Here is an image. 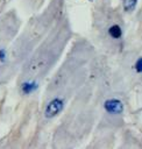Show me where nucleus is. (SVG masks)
<instances>
[{
  "label": "nucleus",
  "instance_id": "20e7f679",
  "mask_svg": "<svg viewBox=\"0 0 142 149\" xmlns=\"http://www.w3.org/2000/svg\"><path fill=\"white\" fill-rule=\"evenodd\" d=\"M108 35L109 37L114 38V40H119L122 37V29L119 24H112L108 28Z\"/></svg>",
  "mask_w": 142,
  "mask_h": 149
},
{
  "label": "nucleus",
  "instance_id": "6e6552de",
  "mask_svg": "<svg viewBox=\"0 0 142 149\" xmlns=\"http://www.w3.org/2000/svg\"><path fill=\"white\" fill-rule=\"evenodd\" d=\"M88 1H93V0H88Z\"/></svg>",
  "mask_w": 142,
  "mask_h": 149
},
{
  "label": "nucleus",
  "instance_id": "423d86ee",
  "mask_svg": "<svg viewBox=\"0 0 142 149\" xmlns=\"http://www.w3.org/2000/svg\"><path fill=\"white\" fill-rule=\"evenodd\" d=\"M134 69L137 73H142V57H139L134 64Z\"/></svg>",
  "mask_w": 142,
  "mask_h": 149
},
{
  "label": "nucleus",
  "instance_id": "39448f33",
  "mask_svg": "<svg viewBox=\"0 0 142 149\" xmlns=\"http://www.w3.org/2000/svg\"><path fill=\"white\" fill-rule=\"evenodd\" d=\"M136 3H137V0H123L122 6L126 12H132L136 7Z\"/></svg>",
  "mask_w": 142,
  "mask_h": 149
},
{
  "label": "nucleus",
  "instance_id": "0eeeda50",
  "mask_svg": "<svg viewBox=\"0 0 142 149\" xmlns=\"http://www.w3.org/2000/svg\"><path fill=\"white\" fill-rule=\"evenodd\" d=\"M6 56H7V52L5 49H0V62H5L6 61Z\"/></svg>",
  "mask_w": 142,
  "mask_h": 149
},
{
  "label": "nucleus",
  "instance_id": "f257e3e1",
  "mask_svg": "<svg viewBox=\"0 0 142 149\" xmlns=\"http://www.w3.org/2000/svg\"><path fill=\"white\" fill-rule=\"evenodd\" d=\"M63 108H64V99H62L59 97H56V98L51 99L48 102V105L45 106L44 115L48 119H52L56 115H58L63 111Z\"/></svg>",
  "mask_w": 142,
  "mask_h": 149
},
{
  "label": "nucleus",
  "instance_id": "f03ea898",
  "mask_svg": "<svg viewBox=\"0 0 142 149\" xmlns=\"http://www.w3.org/2000/svg\"><path fill=\"white\" fill-rule=\"evenodd\" d=\"M104 109L108 113V114H112V115H120L123 113V104L120 99H116V98H111V99H107L105 100L104 102Z\"/></svg>",
  "mask_w": 142,
  "mask_h": 149
},
{
  "label": "nucleus",
  "instance_id": "7ed1b4c3",
  "mask_svg": "<svg viewBox=\"0 0 142 149\" xmlns=\"http://www.w3.org/2000/svg\"><path fill=\"white\" fill-rule=\"evenodd\" d=\"M37 88H38V84L35 80H27V81L22 83L21 86H20L21 92L23 94H26V95H29V94L34 93Z\"/></svg>",
  "mask_w": 142,
  "mask_h": 149
}]
</instances>
